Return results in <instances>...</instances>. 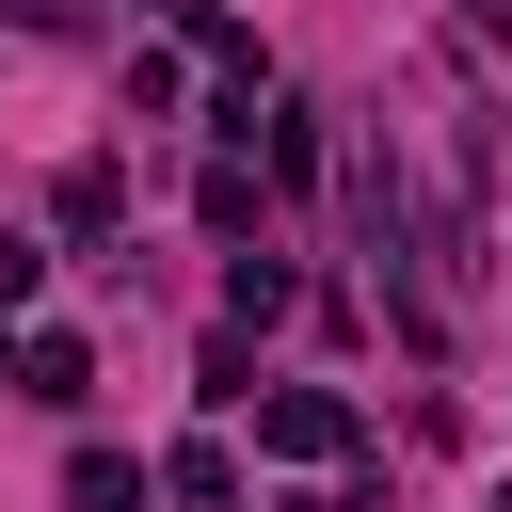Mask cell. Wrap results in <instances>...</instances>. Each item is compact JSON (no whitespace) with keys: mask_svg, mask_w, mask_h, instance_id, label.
Instances as JSON below:
<instances>
[{"mask_svg":"<svg viewBox=\"0 0 512 512\" xmlns=\"http://www.w3.org/2000/svg\"><path fill=\"white\" fill-rule=\"evenodd\" d=\"M256 448L272 464H352V400L336 384H256Z\"/></svg>","mask_w":512,"mask_h":512,"instance_id":"cell-1","label":"cell"},{"mask_svg":"<svg viewBox=\"0 0 512 512\" xmlns=\"http://www.w3.org/2000/svg\"><path fill=\"white\" fill-rule=\"evenodd\" d=\"M16 400H48V416H80V400H96V336H64V320H32V336H16Z\"/></svg>","mask_w":512,"mask_h":512,"instance_id":"cell-2","label":"cell"},{"mask_svg":"<svg viewBox=\"0 0 512 512\" xmlns=\"http://www.w3.org/2000/svg\"><path fill=\"white\" fill-rule=\"evenodd\" d=\"M160 496H176V512H240V448H224V432L160 448Z\"/></svg>","mask_w":512,"mask_h":512,"instance_id":"cell-3","label":"cell"},{"mask_svg":"<svg viewBox=\"0 0 512 512\" xmlns=\"http://www.w3.org/2000/svg\"><path fill=\"white\" fill-rule=\"evenodd\" d=\"M48 224H64V240H112V224H128V176H112V160H64Z\"/></svg>","mask_w":512,"mask_h":512,"instance_id":"cell-4","label":"cell"},{"mask_svg":"<svg viewBox=\"0 0 512 512\" xmlns=\"http://www.w3.org/2000/svg\"><path fill=\"white\" fill-rule=\"evenodd\" d=\"M160 480L128 464V448H64V512H144Z\"/></svg>","mask_w":512,"mask_h":512,"instance_id":"cell-5","label":"cell"},{"mask_svg":"<svg viewBox=\"0 0 512 512\" xmlns=\"http://www.w3.org/2000/svg\"><path fill=\"white\" fill-rule=\"evenodd\" d=\"M256 160H272V192H304V176H320V112L272 96V112H256Z\"/></svg>","mask_w":512,"mask_h":512,"instance_id":"cell-6","label":"cell"},{"mask_svg":"<svg viewBox=\"0 0 512 512\" xmlns=\"http://www.w3.org/2000/svg\"><path fill=\"white\" fill-rule=\"evenodd\" d=\"M208 240H256V160H208Z\"/></svg>","mask_w":512,"mask_h":512,"instance_id":"cell-7","label":"cell"},{"mask_svg":"<svg viewBox=\"0 0 512 512\" xmlns=\"http://www.w3.org/2000/svg\"><path fill=\"white\" fill-rule=\"evenodd\" d=\"M224 304L240 320H288V256H224Z\"/></svg>","mask_w":512,"mask_h":512,"instance_id":"cell-8","label":"cell"},{"mask_svg":"<svg viewBox=\"0 0 512 512\" xmlns=\"http://www.w3.org/2000/svg\"><path fill=\"white\" fill-rule=\"evenodd\" d=\"M192 384H208V400H256V336H240V320H224V336H208V352H192Z\"/></svg>","mask_w":512,"mask_h":512,"instance_id":"cell-9","label":"cell"},{"mask_svg":"<svg viewBox=\"0 0 512 512\" xmlns=\"http://www.w3.org/2000/svg\"><path fill=\"white\" fill-rule=\"evenodd\" d=\"M32 288H48V256H32V240H0V320H16Z\"/></svg>","mask_w":512,"mask_h":512,"instance_id":"cell-10","label":"cell"},{"mask_svg":"<svg viewBox=\"0 0 512 512\" xmlns=\"http://www.w3.org/2000/svg\"><path fill=\"white\" fill-rule=\"evenodd\" d=\"M0 16H16V32H80V0H0Z\"/></svg>","mask_w":512,"mask_h":512,"instance_id":"cell-11","label":"cell"},{"mask_svg":"<svg viewBox=\"0 0 512 512\" xmlns=\"http://www.w3.org/2000/svg\"><path fill=\"white\" fill-rule=\"evenodd\" d=\"M288 512H368V496H336V480H304V496H288Z\"/></svg>","mask_w":512,"mask_h":512,"instance_id":"cell-12","label":"cell"},{"mask_svg":"<svg viewBox=\"0 0 512 512\" xmlns=\"http://www.w3.org/2000/svg\"><path fill=\"white\" fill-rule=\"evenodd\" d=\"M480 512H512V480H496V496H480Z\"/></svg>","mask_w":512,"mask_h":512,"instance_id":"cell-13","label":"cell"},{"mask_svg":"<svg viewBox=\"0 0 512 512\" xmlns=\"http://www.w3.org/2000/svg\"><path fill=\"white\" fill-rule=\"evenodd\" d=\"M480 16H512V0H480Z\"/></svg>","mask_w":512,"mask_h":512,"instance_id":"cell-14","label":"cell"}]
</instances>
